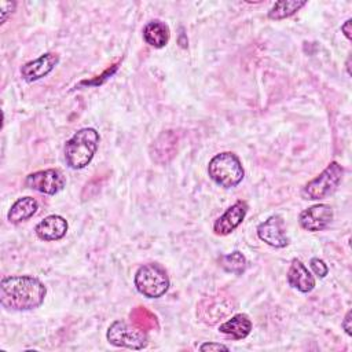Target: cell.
Listing matches in <instances>:
<instances>
[{
	"label": "cell",
	"instance_id": "1",
	"mask_svg": "<svg viewBox=\"0 0 352 352\" xmlns=\"http://www.w3.org/2000/svg\"><path fill=\"white\" fill-rule=\"evenodd\" d=\"M47 287L36 276L12 275L0 282V302L12 311H30L40 307L45 298Z\"/></svg>",
	"mask_w": 352,
	"mask_h": 352
},
{
	"label": "cell",
	"instance_id": "2",
	"mask_svg": "<svg viewBox=\"0 0 352 352\" xmlns=\"http://www.w3.org/2000/svg\"><path fill=\"white\" fill-rule=\"evenodd\" d=\"M99 133L94 128L78 129L65 144V160L69 168L82 169L94 158L99 146Z\"/></svg>",
	"mask_w": 352,
	"mask_h": 352
},
{
	"label": "cell",
	"instance_id": "3",
	"mask_svg": "<svg viewBox=\"0 0 352 352\" xmlns=\"http://www.w3.org/2000/svg\"><path fill=\"white\" fill-rule=\"evenodd\" d=\"M208 173L216 184L224 188H232L238 186L245 176V170L238 155L231 151L216 154L209 161Z\"/></svg>",
	"mask_w": 352,
	"mask_h": 352
},
{
	"label": "cell",
	"instance_id": "4",
	"mask_svg": "<svg viewBox=\"0 0 352 352\" xmlns=\"http://www.w3.org/2000/svg\"><path fill=\"white\" fill-rule=\"evenodd\" d=\"M133 282L136 290L148 298H158L169 289V276L158 263H148L139 267Z\"/></svg>",
	"mask_w": 352,
	"mask_h": 352
},
{
	"label": "cell",
	"instance_id": "5",
	"mask_svg": "<svg viewBox=\"0 0 352 352\" xmlns=\"http://www.w3.org/2000/svg\"><path fill=\"white\" fill-rule=\"evenodd\" d=\"M342 175H344V168L336 161L330 162L316 177L309 180L302 187L301 190L302 198L316 201V199L329 197L337 190L338 184L342 180Z\"/></svg>",
	"mask_w": 352,
	"mask_h": 352
},
{
	"label": "cell",
	"instance_id": "6",
	"mask_svg": "<svg viewBox=\"0 0 352 352\" xmlns=\"http://www.w3.org/2000/svg\"><path fill=\"white\" fill-rule=\"evenodd\" d=\"M107 341L120 348L143 349L147 345V334L143 329L128 324L124 320H114L107 329Z\"/></svg>",
	"mask_w": 352,
	"mask_h": 352
},
{
	"label": "cell",
	"instance_id": "7",
	"mask_svg": "<svg viewBox=\"0 0 352 352\" xmlns=\"http://www.w3.org/2000/svg\"><path fill=\"white\" fill-rule=\"evenodd\" d=\"M25 184L29 188L41 194L55 195L65 187L66 179L63 173L58 169H44L28 175L25 179Z\"/></svg>",
	"mask_w": 352,
	"mask_h": 352
},
{
	"label": "cell",
	"instance_id": "8",
	"mask_svg": "<svg viewBox=\"0 0 352 352\" xmlns=\"http://www.w3.org/2000/svg\"><path fill=\"white\" fill-rule=\"evenodd\" d=\"M333 220V208L327 204H316L304 209L298 216L300 226L311 232L324 230Z\"/></svg>",
	"mask_w": 352,
	"mask_h": 352
},
{
	"label": "cell",
	"instance_id": "9",
	"mask_svg": "<svg viewBox=\"0 0 352 352\" xmlns=\"http://www.w3.org/2000/svg\"><path fill=\"white\" fill-rule=\"evenodd\" d=\"M258 238L272 248H285L289 243V239L285 232V223L280 216L274 214L263 221L257 227Z\"/></svg>",
	"mask_w": 352,
	"mask_h": 352
},
{
	"label": "cell",
	"instance_id": "10",
	"mask_svg": "<svg viewBox=\"0 0 352 352\" xmlns=\"http://www.w3.org/2000/svg\"><path fill=\"white\" fill-rule=\"evenodd\" d=\"M234 304L232 300L227 298V297H220V296H214V297H209L205 298L197 311V315L201 318V320H204L205 323L213 324L216 323L219 319L227 316L231 311H234Z\"/></svg>",
	"mask_w": 352,
	"mask_h": 352
},
{
	"label": "cell",
	"instance_id": "11",
	"mask_svg": "<svg viewBox=\"0 0 352 352\" xmlns=\"http://www.w3.org/2000/svg\"><path fill=\"white\" fill-rule=\"evenodd\" d=\"M58 62H59V56L56 54L54 52L43 54L37 59L25 63L21 67V76L28 82L37 81L45 77L47 74H50L54 70V67L58 65Z\"/></svg>",
	"mask_w": 352,
	"mask_h": 352
},
{
	"label": "cell",
	"instance_id": "12",
	"mask_svg": "<svg viewBox=\"0 0 352 352\" xmlns=\"http://www.w3.org/2000/svg\"><path fill=\"white\" fill-rule=\"evenodd\" d=\"M248 212V204L245 201H236L231 205L213 224V231L216 235L231 234L245 219Z\"/></svg>",
	"mask_w": 352,
	"mask_h": 352
},
{
	"label": "cell",
	"instance_id": "13",
	"mask_svg": "<svg viewBox=\"0 0 352 352\" xmlns=\"http://www.w3.org/2000/svg\"><path fill=\"white\" fill-rule=\"evenodd\" d=\"M67 227L65 217L59 214H50L36 226L34 231L43 241H59L66 235Z\"/></svg>",
	"mask_w": 352,
	"mask_h": 352
},
{
	"label": "cell",
	"instance_id": "14",
	"mask_svg": "<svg viewBox=\"0 0 352 352\" xmlns=\"http://www.w3.org/2000/svg\"><path fill=\"white\" fill-rule=\"evenodd\" d=\"M177 147V136L173 131H164L151 146V158L158 164H166L172 160Z\"/></svg>",
	"mask_w": 352,
	"mask_h": 352
},
{
	"label": "cell",
	"instance_id": "15",
	"mask_svg": "<svg viewBox=\"0 0 352 352\" xmlns=\"http://www.w3.org/2000/svg\"><path fill=\"white\" fill-rule=\"evenodd\" d=\"M286 276L289 285L301 293H308L315 287V278L298 258L292 260Z\"/></svg>",
	"mask_w": 352,
	"mask_h": 352
},
{
	"label": "cell",
	"instance_id": "16",
	"mask_svg": "<svg viewBox=\"0 0 352 352\" xmlns=\"http://www.w3.org/2000/svg\"><path fill=\"white\" fill-rule=\"evenodd\" d=\"M38 202L33 197H23L18 198L10 208L7 213V219L12 224L22 223L25 220H29L32 216L37 213Z\"/></svg>",
	"mask_w": 352,
	"mask_h": 352
},
{
	"label": "cell",
	"instance_id": "17",
	"mask_svg": "<svg viewBox=\"0 0 352 352\" xmlns=\"http://www.w3.org/2000/svg\"><path fill=\"white\" fill-rule=\"evenodd\" d=\"M252 330V320L245 314H236L231 316L227 322L221 323L219 326V331L234 338V340H242L249 336Z\"/></svg>",
	"mask_w": 352,
	"mask_h": 352
},
{
	"label": "cell",
	"instance_id": "18",
	"mask_svg": "<svg viewBox=\"0 0 352 352\" xmlns=\"http://www.w3.org/2000/svg\"><path fill=\"white\" fill-rule=\"evenodd\" d=\"M169 28L164 22L155 19L150 21L144 28H143V38L144 41L154 47V48H162L166 45L169 41Z\"/></svg>",
	"mask_w": 352,
	"mask_h": 352
},
{
	"label": "cell",
	"instance_id": "19",
	"mask_svg": "<svg viewBox=\"0 0 352 352\" xmlns=\"http://www.w3.org/2000/svg\"><path fill=\"white\" fill-rule=\"evenodd\" d=\"M307 1L304 0H280L276 1L268 11V18L270 19H285L292 15H294L301 7H304Z\"/></svg>",
	"mask_w": 352,
	"mask_h": 352
},
{
	"label": "cell",
	"instance_id": "20",
	"mask_svg": "<svg viewBox=\"0 0 352 352\" xmlns=\"http://www.w3.org/2000/svg\"><path fill=\"white\" fill-rule=\"evenodd\" d=\"M219 263L224 271L235 275H242L246 270V258L239 250H235L230 254L220 256Z\"/></svg>",
	"mask_w": 352,
	"mask_h": 352
},
{
	"label": "cell",
	"instance_id": "21",
	"mask_svg": "<svg viewBox=\"0 0 352 352\" xmlns=\"http://www.w3.org/2000/svg\"><path fill=\"white\" fill-rule=\"evenodd\" d=\"M131 318H132V322L135 326L143 329L144 331L153 329L157 326V320H155V316L148 311L144 307H138L135 308L132 312H131Z\"/></svg>",
	"mask_w": 352,
	"mask_h": 352
},
{
	"label": "cell",
	"instance_id": "22",
	"mask_svg": "<svg viewBox=\"0 0 352 352\" xmlns=\"http://www.w3.org/2000/svg\"><path fill=\"white\" fill-rule=\"evenodd\" d=\"M309 267H311L312 272H314L316 276H319V278H324V276L327 275V272H329V267H327V264H326L323 260L318 258V257L311 258V261H309Z\"/></svg>",
	"mask_w": 352,
	"mask_h": 352
},
{
	"label": "cell",
	"instance_id": "23",
	"mask_svg": "<svg viewBox=\"0 0 352 352\" xmlns=\"http://www.w3.org/2000/svg\"><path fill=\"white\" fill-rule=\"evenodd\" d=\"M15 1H0V10H1V23H4L8 18V15L12 14L15 8Z\"/></svg>",
	"mask_w": 352,
	"mask_h": 352
},
{
	"label": "cell",
	"instance_id": "24",
	"mask_svg": "<svg viewBox=\"0 0 352 352\" xmlns=\"http://www.w3.org/2000/svg\"><path fill=\"white\" fill-rule=\"evenodd\" d=\"M199 351H228V346L220 342H204L199 345Z\"/></svg>",
	"mask_w": 352,
	"mask_h": 352
},
{
	"label": "cell",
	"instance_id": "25",
	"mask_svg": "<svg viewBox=\"0 0 352 352\" xmlns=\"http://www.w3.org/2000/svg\"><path fill=\"white\" fill-rule=\"evenodd\" d=\"M351 25H352V19L351 18H348L342 25H341V30H342V33H344V36L348 38V40H351V37H352V32H351Z\"/></svg>",
	"mask_w": 352,
	"mask_h": 352
},
{
	"label": "cell",
	"instance_id": "26",
	"mask_svg": "<svg viewBox=\"0 0 352 352\" xmlns=\"http://www.w3.org/2000/svg\"><path fill=\"white\" fill-rule=\"evenodd\" d=\"M341 326H342V329L345 330V333H346L348 336L352 334V331H351V330H352V327H351V311L346 312V315H345V318H344Z\"/></svg>",
	"mask_w": 352,
	"mask_h": 352
},
{
	"label": "cell",
	"instance_id": "27",
	"mask_svg": "<svg viewBox=\"0 0 352 352\" xmlns=\"http://www.w3.org/2000/svg\"><path fill=\"white\" fill-rule=\"evenodd\" d=\"M349 63H351V56H348V59H346V72L351 76V66H349Z\"/></svg>",
	"mask_w": 352,
	"mask_h": 352
}]
</instances>
